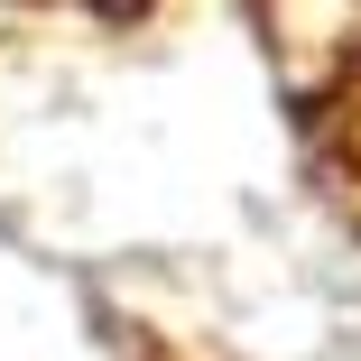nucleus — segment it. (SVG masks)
I'll return each instance as SVG.
<instances>
[{
	"label": "nucleus",
	"instance_id": "f257e3e1",
	"mask_svg": "<svg viewBox=\"0 0 361 361\" xmlns=\"http://www.w3.org/2000/svg\"><path fill=\"white\" fill-rule=\"evenodd\" d=\"M297 102H306V149H315L334 204L361 223V47L334 65V75H315Z\"/></svg>",
	"mask_w": 361,
	"mask_h": 361
},
{
	"label": "nucleus",
	"instance_id": "f03ea898",
	"mask_svg": "<svg viewBox=\"0 0 361 361\" xmlns=\"http://www.w3.org/2000/svg\"><path fill=\"white\" fill-rule=\"evenodd\" d=\"M93 10H111V0H93Z\"/></svg>",
	"mask_w": 361,
	"mask_h": 361
}]
</instances>
